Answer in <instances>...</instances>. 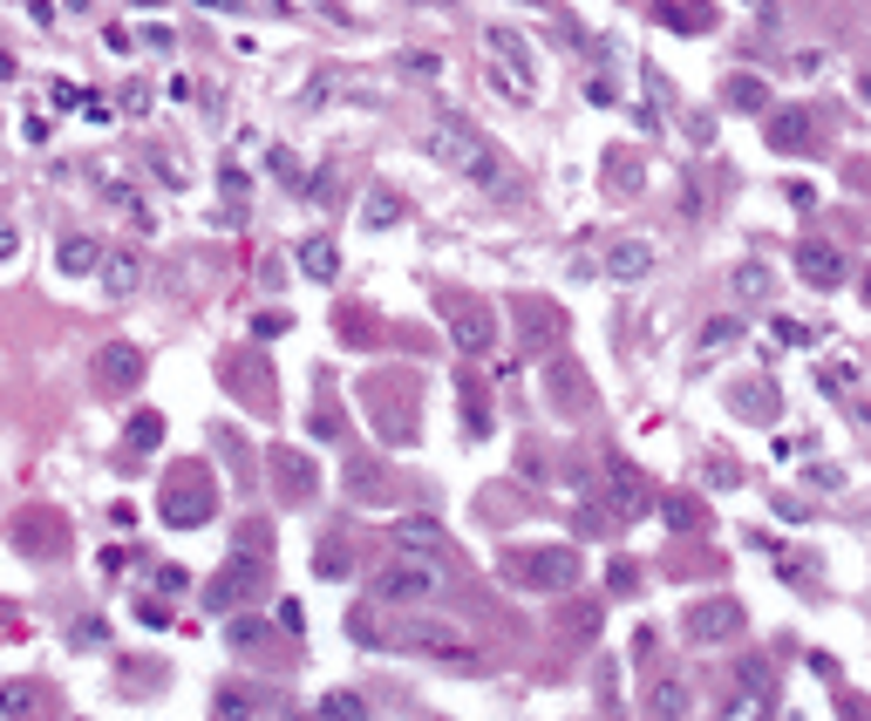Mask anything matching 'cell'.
I'll return each mask as SVG.
<instances>
[{"label": "cell", "mask_w": 871, "mask_h": 721, "mask_svg": "<svg viewBox=\"0 0 871 721\" xmlns=\"http://www.w3.org/2000/svg\"><path fill=\"white\" fill-rule=\"evenodd\" d=\"M422 150H429V157L443 164V170L470 177L477 191H510V170H504V157L491 150V137H483V130H477L470 116L443 110V116H436L429 130H422Z\"/></svg>", "instance_id": "1"}, {"label": "cell", "mask_w": 871, "mask_h": 721, "mask_svg": "<svg viewBox=\"0 0 871 721\" xmlns=\"http://www.w3.org/2000/svg\"><path fill=\"white\" fill-rule=\"evenodd\" d=\"M450 585V572L436 565V552H402L375 572V599L381 606H416V599H436Z\"/></svg>", "instance_id": "2"}, {"label": "cell", "mask_w": 871, "mask_h": 721, "mask_svg": "<svg viewBox=\"0 0 871 721\" xmlns=\"http://www.w3.org/2000/svg\"><path fill=\"white\" fill-rule=\"evenodd\" d=\"M389 647H402V654H422V660H443V667H456V674H477V647L464 633H456L450 620H402L395 633H389Z\"/></svg>", "instance_id": "3"}, {"label": "cell", "mask_w": 871, "mask_h": 721, "mask_svg": "<svg viewBox=\"0 0 871 721\" xmlns=\"http://www.w3.org/2000/svg\"><path fill=\"white\" fill-rule=\"evenodd\" d=\"M504 579L525 585V592H566V585H579V552H566V545L510 552V558H504Z\"/></svg>", "instance_id": "4"}, {"label": "cell", "mask_w": 871, "mask_h": 721, "mask_svg": "<svg viewBox=\"0 0 871 721\" xmlns=\"http://www.w3.org/2000/svg\"><path fill=\"white\" fill-rule=\"evenodd\" d=\"M599 483H606L599 510H613V524H633V518H647V510H654V491H647V477L633 470V456H606L599 463Z\"/></svg>", "instance_id": "5"}, {"label": "cell", "mask_w": 871, "mask_h": 721, "mask_svg": "<svg viewBox=\"0 0 871 721\" xmlns=\"http://www.w3.org/2000/svg\"><path fill=\"white\" fill-rule=\"evenodd\" d=\"M443 320H450V341L464 360H483V354H497V314L483 300H464V293H450L443 300Z\"/></svg>", "instance_id": "6"}, {"label": "cell", "mask_w": 871, "mask_h": 721, "mask_svg": "<svg viewBox=\"0 0 871 721\" xmlns=\"http://www.w3.org/2000/svg\"><path fill=\"white\" fill-rule=\"evenodd\" d=\"M545 402H552L566 422H579L585 408H593V375H585L572 354H552V360H545Z\"/></svg>", "instance_id": "7"}, {"label": "cell", "mask_w": 871, "mask_h": 721, "mask_svg": "<svg viewBox=\"0 0 871 721\" xmlns=\"http://www.w3.org/2000/svg\"><path fill=\"white\" fill-rule=\"evenodd\" d=\"M742 606L735 599H695L687 606V620H681V633L695 640V647H729V640H742Z\"/></svg>", "instance_id": "8"}, {"label": "cell", "mask_w": 871, "mask_h": 721, "mask_svg": "<svg viewBox=\"0 0 871 721\" xmlns=\"http://www.w3.org/2000/svg\"><path fill=\"white\" fill-rule=\"evenodd\" d=\"M260 585H266V565L252 558V552H239V558H232V565H225V572L212 579V585H204V606H212V612H239V606H245Z\"/></svg>", "instance_id": "9"}, {"label": "cell", "mask_w": 871, "mask_h": 721, "mask_svg": "<svg viewBox=\"0 0 871 721\" xmlns=\"http://www.w3.org/2000/svg\"><path fill=\"white\" fill-rule=\"evenodd\" d=\"M729 416L749 422V429H777L783 422V389H777V381H762V375L735 381V389H729Z\"/></svg>", "instance_id": "10"}, {"label": "cell", "mask_w": 871, "mask_h": 721, "mask_svg": "<svg viewBox=\"0 0 871 721\" xmlns=\"http://www.w3.org/2000/svg\"><path fill=\"white\" fill-rule=\"evenodd\" d=\"M266 470H273V491L287 497V504H306V497L320 491V470H314V456H306V450H287V443L266 450Z\"/></svg>", "instance_id": "11"}, {"label": "cell", "mask_w": 871, "mask_h": 721, "mask_svg": "<svg viewBox=\"0 0 871 721\" xmlns=\"http://www.w3.org/2000/svg\"><path fill=\"white\" fill-rule=\"evenodd\" d=\"M797 273H804V287H817V293H837L851 266H844V252H837L831 239H804V245H797Z\"/></svg>", "instance_id": "12"}, {"label": "cell", "mask_w": 871, "mask_h": 721, "mask_svg": "<svg viewBox=\"0 0 871 721\" xmlns=\"http://www.w3.org/2000/svg\"><path fill=\"white\" fill-rule=\"evenodd\" d=\"M96 287L110 293V300H130V293L143 287V252H137V245H110V252L96 260Z\"/></svg>", "instance_id": "13"}, {"label": "cell", "mask_w": 871, "mask_h": 721, "mask_svg": "<svg viewBox=\"0 0 871 721\" xmlns=\"http://www.w3.org/2000/svg\"><path fill=\"white\" fill-rule=\"evenodd\" d=\"M96 381L110 395H137V381H143V347H130V341H110L96 354Z\"/></svg>", "instance_id": "14"}, {"label": "cell", "mask_w": 871, "mask_h": 721, "mask_svg": "<svg viewBox=\"0 0 871 721\" xmlns=\"http://www.w3.org/2000/svg\"><path fill=\"white\" fill-rule=\"evenodd\" d=\"M204 518H212V491H204L198 477H171V491H164V524L191 531V524H204Z\"/></svg>", "instance_id": "15"}, {"label": "cell", "mask_w": 871, "mask_h": 721, "mask_svg": "<svg viewBox=\"0 0 871 721\" xmlns=\"http://www.w3.org/2000/svg\"><path fill=\"white\" fill-rule=\"evenodd\" d=\"M483 55H491L497 68H510L525 83V75H538V55H531V41L518 35V28H504V21H491V28H483Z\"/></svg>", "instance_id": "16"}, {"label": "cell", "mask_w": 871, "mask_h": 721, "mask_svg": "<svg viewBox=\"0 0 871 721\" xmlns=\"http://www.w3.org/2000/svg\"><path fill=\"white\" fill-rule=\"evenodd\" d=\"M599 266H606V279L633 287V279H647V273H654V239H613Z\"/></svg>", "instance_id": "17"}, {"label": "cell", "mask_w": 871, "mask_h": 721, "mask_svg": "<svg viewBox=\"0 0 871 721\" xmlns=\"http://www.w3.org/2000/svg\"><path fill=\"white\" fill-rule=\"evenodd\" d=\"M389 545H395V552H436V558H443V552H450V537H443V524H436V518L408 510V518H395V524H389Z\"/></svg>", "instance_id": "18"}, {"label": "cell", "mask_w": 871, "mask_h": 721, "mask_svg": "<svg viewBox=\"0 0 871 721\" xmlns=\"http://www.w3.org/2000/svg\"><path fill=\"white\" fill-rule=\"evenodd\" d=\"M770 150H817V116H810V110H777Z\"/></svg>", "instance_id": "19"}, {"label": "cell", "mask_w": 871, "mask_h": 721, "mask_svg": "<svg viewBox=\"0 0 871 721\" xmlns=\"http://www.w3.org/2000/svg\"><path fill=\"white\" fill-rule=\"evenodd\" d=\"M375 429H381V443H395V450L416 443V408H408L402 395H389V402L375 395Z\"/></svg>", "instance_id": "20"}, {"label": "cell", "mask_w": 871, "mask_h": 721, "mask_svg": "<svg viewBox=\"0 0 871 721\" xmlns=\"http://www.w3.org/2000/svg\"><path fill=\"white\" fill-rule=\"evenodd\" d=\"M722 102H729V110H742V116H762V110H770V83L749 75V68H735L729 89H722Z\"/></svg>", "instance_id": "21"}, {"label": "cell", "mask_w": 871, "mask_h": 721, "mask_svg": "<svg viewBox=\"0 0 871 721\" xmlns=\"http://www.w3.org/2000/svg\"><path fill=\"white\" fill-rule=\"evenodd\" d=\"M96 260H102V239L75 231V239H62V252H55V273H62V279H89V273H96Z\"/></svg>", "instance_id": "22"}, {"label": "cell", "mask_w": 871, "mask_h": 721, "mask_svg": "<svg viewBox=\"0 0 871 721\" xmlns=\"http://www.w3.org/2000/svg\"><path fill=\"white\" fill-rule=\"evenodd\" d=\"M389 491H395V470H375L368 456H354V463H348V497L375 504V497H389Z\"/></svg>", "instance_id": "23"}, {"label": "cell", "mask_w": 871, "mask_h": 721, "mask_svg": "<svg viewBox=\"0 0 871 721\" xmlns=\"http://www.w3.org/2000/svg\"><path fill=\"white\" fill-rule=\"evenodd\" d=\"M143 164L164 177V191H185V185H191V170H185V150H171V143H143Z\"/></svg>", "instance_id": "24"}, {"label": "cell", "mask_w": 871, "mask_h": 721, "mask_svg": "<svg viewBox=\"0 0 871 721\" xmlns=\"http://www.w3.org/2000/svg\"><path fill=\"white\" fill-rule=\"evenodd\" d=\"M654 21H668L674 35H715V14H702V8H681V0H654Z\"/></svg>", "instance_id": "25"}, {"label": "cell", "mask_w": 871, "mask_h": 721, "mask_svg": "<svg viewBox=\"0 0 871 721\" xmlns=\"http://www.w3.org/2000/svg\"><path fill=\"white\" fill-rule=\"evenodd\" d=\"M362 218H368V225L381 231V225H402V218H408V204H402V191L375 185V191H368V204H362Z\"/></svg>", "instance_id": "26"}, {"label": "cell", "mask_w": 871, "mask_h": 721, "mask_svg": "<svg viewBox=\"0 0 871 721\" xmlns=\"http://www.w3.org/2000/svg\"><path fill=\"white\" fill-rule=\"evenodd\" d=\"M348 572H354V565H348V545H341V537H320V545H314V579L341 585Z\"/></svg>", "instance_id": "27"}, {"label": "cell", "mask_w": 871, "mask_h": 721, "mask_svg": "<svg viewBox=\"0 0 871 721\" xmlns=\"http://www.w3.org/2000/svg\"><path fill=\"white\" fill-rule=\"evenodd\" d=\"M300 273H306V279H334V273H341V252L327 245V239H306V245H300Z\"/></svg>", "instance_id": "28"}, {"label": "cell", "mask_w": 871, "mask_h": 721, "mask_svg": "<svg viewBox=\"0 0 871 721\" xmlns=\"http://www.w3.org/2000/svg\"><path fill=\"white\" fill-rule=\"evenodd\" d=\"M729 287H735V300H770V266H762V260H742V266L729 273Z\"/></svg>", "instance_id": "29"}, {"label": "cell", "mask_w": 871, "mask_h": 721, "mask_svg": "<svg viewBox=\"0 0 871 721\" xmlns=\"http://www.w3.org/2000/svg\"><path fill=\"white\" fill-rule=\"evenodd\" d=\"M21 545H35V552H62V545H68V524H62V518H28V524H21Z\"/></svg>", "instance_id": "30"}, {"label": "cell", "mask_w": 871, "mask_h": 721, "mask_svg": "<svg viewBox=\"0 0 871 721\" xmlns=\"http://www.w3.org/2000/svg\"><path fill=\"white\" fill-rule=\"evenodd\" d=\"M695 708V694H687L681 681H654L647 687V714H687Z\"/></svg>", "instance_id": "31"}, {"label": "cell", "mask_w": 871, "mask_h": 721, "mask_svg": "<svg viewBox=\"0 0 871 721\" xmlns=\"http://www.w3.org/2000/svg\"><path fill=\"white\" fill-rule=\"evenodd\" d=\"M742 333H749V327H742V314H715V320H702V347H708V354H722V347H735V341H742Z\"/></svg>", "instance_id": "32"}, {"label": "cell", "mask_w": 871, "mask_h": 721, "mask_svg": "<svg viewBox=\"0 0 871 721\" xmlns=\"http://www.w3.org/2000/svg\"><path fill=\"white\" fill-rule=\"evenodd\" d=\"M558 633H566V640H593V633H599V599H579V606H566Z\"/></svg>", "instance_id": "33"}, {"label": "cell", "mask_w": 871, "mask_h": 721, "mask_svg": "<svg viewBox=\"0 0 871 721\" xmlns=\"http://www.w3.org/2000/svg\"><path fill=\"white\" fill-rule=\"evenodd\" d=\"M41 701H48V694L35 681H8V687H0V714H35Z\"/></svg>", "instance_id": "34"}, {"label": "cell", "mask_w": 871, "mask_h": 721, "mask_svg": "<svg viewBox=\"0 0 871 721\" xmlns=\"http://www.w3.org/2000/svg\"><path fill=\"white\" fill-rule=\"evenodd\" d=\"M314 708L320 714H375V701H368V694H354V687H327Z\"/></svg>", "instance_id": "35"}, {"label": "cell", "mask_w": 871, "mask_h": 721, "mask_svg": "<svg viewBox=\"0 0 871 721\" xmlns=\"http://www.w3.org/2000/svg\"><path fill=\"white\" fill-rule=\"evenodd\" d=\"M606 177H613V191L633 198L640 191V157H627V150H606Z\"/></svg>", "instance_id": "36"}, {"label": "cell", "mask_w": 871, "mask_h": 721, "mask_svg": "<svg viewBox=\"0 0 871 721\" xmlns=\"http://www.w3.org/2000/svg\"><path fill=\"white\" fill-rule=\"evenodd\" d=\"M735 483H742V470H735L722 450H708V491H735Z\"/></svg>", "instance_id": "37"}, {"label": "cell", "mask_w": 871, "mask_h": 721, "mask_svg": "<svg viewBox=\"0 0 871 721\" xmlns=\"http://www.w3.org/2000/svg\"><path fill=\"white\" fill-rule=\"evenodd\" d=\"M348 640H354V647H375V640H381L375 633V606H354L348 612Z\"/></svg>", "instance_id": "38"}, {"label": "cell", "mask_w": 871, "mask_h": 721, "mask_svg": "<svg viewBox=\"0 0 871 721\" xmlns=\"http://www.w3.org/2000/svg\"><path fill=\"white\" fill-rule=\"evenodd\" d=\"M212 708H218V714H252V708H266V701H252V694H239V687H218Z\"/></svg>", "instance_id": "39"}, {"label": "cell", "mask_w": 871, "mask_h": 721, "mask_svg": "<svg viewBox=\"0 0 871 721\" xmlns=\"http://www.w3.org/2000/svg\"><path fill=\"white\" fill-rule=\"evenodd\" d=\"M157 443H164V422L157 416H137L130 422V450H157Z\"/></svg>", "instance_id": "40"}, {"label": "cell", "mask_w": 871, "mask_h": 721, "mask_svg": "<svg viewBox=\"0 0 871 721\" xmlns=\"http://www.w3.org/2000/svg\"><path fill=\"white\" fill-rule=\"evenodd\" d=\"M668 524H674V531H695V524H702V504H695V497H668Z\"/></svg>", "instance_id": "41"}, {"label": "cell", "mask_w": 871, "mask_h": 721, "mask_svg": "<svg viewBox=\"0 0 871 721\" xmlns=\"http://www.w3.org/2000/svg\"><path fill=\"white\" fill-rule=\"evenodd\" d=\"M735 674H742V687H749V694H762V701H770V667H762V660H742Z\"/></svg>", "instance_id": "42"}, {"label": "cell", "mask_w": 871, "mask_h": 721, "mask_svg": "<svg viewBox=\"0 0 871 721\" xmlns=\"http://www.w3.org/2000/svg\"><path fill=\"white\" fill-rule=\"evenodd\" d=\"M402 75H416V83H422V75H443V62H436V55H422V48H416V55H402Z\"/></svg>", "instance_id": "43"}, {"label": "cell", "mask_w": 871, "mask_h": 721, "mask_svg": "<svg viewBox=\"0 0 871 721\" xmlns=\"http://www.w3.org/2000/svg\"><path fill=\"white\" fill-rule=\"evenodd\" d=\"M314 435H327V443L341 435V408H334V402H327V408H314Z\"/></svg>", "instance_id": "44"}, {"label": "cell", "mask_w": 871, "mask_h": 721, "mask_svg": "<svg viewBox=\"0 0 871 721\" xmlns=\"http://www.w3.org/2000/svg\"><path fill=\"white\" fill-rule=\"evenodd\" d=\"M777 341L783 347H810V327L804 320H777Z\"/></svg>", "instance_id": "45"}, {"label": "cell", "mask_w": 871, "mask_h": 721, "mask_svg": "<svg viewBox=\"0 0 871 721\" xmlns=\"http://www.w3.org/2000/svg\"><path fill=\"white\" fill-rule=\"evenodd\" d=\"M790 68H797V75H817V68H831V48H804V55L790 62Z\"/></svg>", "instance_id": "46"}, {"label": "cell", "mask_w": 871, "mask_h": 721, "mask_svg": "<svg viewBox=\"0 0 871 721\" xmlns=\"http://www.w3.org/2000/svg\"><path fill=\"white\" fill-rule=\"evenodd\" d=\"M613 592H640V572H633V558L613 565Z\"/></svg>", "instance_id": "47"}, {"label": "cell", "mask_w": 871, "mask_h": 721, "mask_svg": "<svg viewBox=\"0 0 871 721\" xmlns=\"http://www.w3.org/2000/svg\"><path fill=\"white\" fill-rule=\"evenodd\" d=\"M14 252H21V231H14V218H0V266H8Z\"/></svg>", "instance_id": "48"}, {"label": "cell", "mask_w": 871, "mask_h": 721, "mask_svg": "<svg viewBox=\"0 0 871 721\" xmlns=\"http://www.w3.org/2000/svg\"><path fill=\"white\" fill-rule=\"evenodd\" d=\"M232 647H260V620H232Z\"/></svg>", "instance_id": "49"}, {"label": "cell", "mask_w": 871, "mask_h": 721, "mask_svg": "<svg viewBox=\"0 0 871 721\" xmlns=\"http://www.w3.org/2000/svg\"><path fill=\"white\" fill-rule=\"evenodd\" d=\"M137 620H143V627H164V620H171V606H157V599H143V606H137Z\"/></svg>", "instance_id": "50"}, {"label": "cell", "mask_w": 871, "mask_h": 721, "mask_svg": "<svg viewBox=\"0 0 871 721\" xmlns=\"http://www.w3.org/2000/svg\"><path fill=\"white\" fill-rule=\"evenodd\" d=\"M157 592H164V599H171V592H185V572H177V565H164V572H157Z\"/></svg>", "instance_id": "51"}, {"label": "cell", "mask_w": 871, "mask_h": 721, "mask_svg": "<svg viewBox=\"0 0 871 721\" xmlns=\"http://www.w3.org/2000/svg\"><path fill=\"white\" fill-rule=\"evenodd\" d=\"M416 8H456V0H416Z\"/></svg>", "instance_id": "52"}]
</instances>
